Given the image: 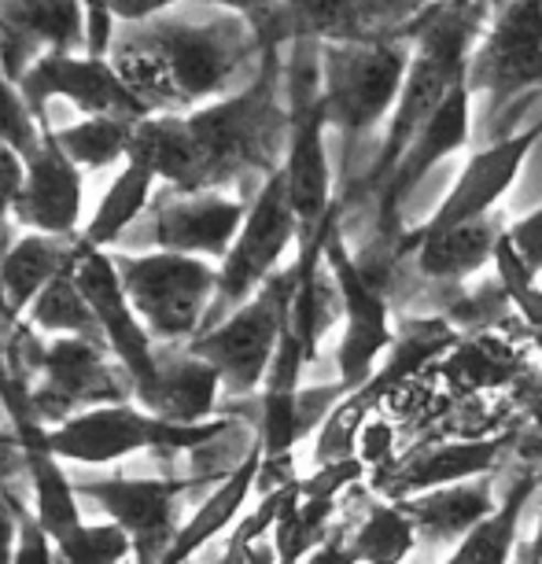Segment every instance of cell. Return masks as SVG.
Here are the masks:
<instances>
[{
	"label": "cell",
	"instance_id": "cell-1",
	"mask_svg": "<svg viewBox=\"0 0 542 564\" xmlns=\"http://www.w3.org/2000/svg\"><path fill=\"white\" fill-rule=\"evenodd\" d=\"M259 45V26L232 12L210 19L159 15L152 23L122 26L111 63L152 111L188 108L218 97Z\"/></svg>",
	"mask_w": 542,
	"mask_h": 564
},
{
	"label": "cell",
	"instance_id": "cell-2",
	"mask_svg": "<svg viewBox=\"0 0 542 564\" xmlns=\"http://www.w3.org/2000/svg\"><path fill=\"white\" fill-rule=\"evenodd\" d=\"M185 122L199 152L204 188H218L240 170H270L273 152L281 141L289 144L292 130V119L278 108V52L265 48L259 78L248 89L188 111Z\"/></svg>",
	"mask_w": 542,
	"mask_h": 564
},
{
	"label": "cell",
	"instance_id": "cell-3",
	"mask_svg": "<svg viewBox=\"0 0 542 564\" xmlns=\"http://www.w3.org/2000/svg\"><path fill=\"white\" fill-rule=\"evenodd\" d=\"M232 421H207V424H174L152 410H137L126 402L111 406H93L71 413L67 421L45 432L41 440H26V446H41L52 457L78 465H108L122 462L137 451H196L218 435L232 432Z\"/></svg>",
	"mask_w": 542,
	"mask_h": 564
},
{
	"label": "cell",
	"instance_id": "cell-4",
	"mask_svg": "<svg viewBox=\"0 0 542 564\" xmlns=\"http://www.w3.org/2000/svg\"><path fill=\"white\" fill-rule=\"evenodd\" d=\"M295 281H300L295 265L270 276L248 303L237 306L229 317H218L188 347L193 355L210 361L221 372V384L232 395H254V391H262L265 377H270L273 355L281 347V336L289 328Z\"/></svg>",
	"mask_w": 542,
	"mask_h": 564
},
{
	"label": "cell",
	"instance_id": "cell-5",
	"mask_svg": "<svg viewBox=\"0 0 542 564\" xmlns=\"http://www.w3.org/2000/svg\"><path fill=\"white\" fill-rule=\"evenodd\" d=\"M122 289L148 333L159 339H185L204 325L210 300H218V265L174 251L115 254Z\"/></svg>",
	"mask_w": 542,
	"mask_h": 564
},
{
	"label": "cell",
	"instance_id": "cell-6",
	"mask_svg": "<svg viewBox=\"0 0 542 564\" xmlns=\"http://www.w3.org/2000/svg\"><path fill=\"white\" fill-rule=\"evenodd\" d=\"M406 74L410 52L402 45H328L322 63V104L328 122L339 126L347 141L366 137L388 111H395Z\"/></svg>",
	"mask_w": 542,
	"mask_h": 564
},
{
	"label": "cell",
	"instance_id": "cell-7",
	"mask_svg": "<svg viewBox=\"0 0 542 564\" xmlns=\"http://www.w3.org/2000/svg\"><path fill=\"white\" fill-rule=\"evenodd\" d=\"M325 265L333 270L339 295H344V328H339L333 361L336 380L350 391L366 388L384 366L391 344H395V317H391V295L377 289L355 254L347 251L344 237L336 229V218L325 232Z\"/></svg>",
	"mask_w": 542,
	"mask_h": 564
},
{
	"label": "cell",
	"instance_id": "cell-8",
	"mask_svg": "<svg viewBox=\"0 0 542 564\" xmlns=\"http://www.w3.org/2000/svg\"><path fill=\"white\" fill-rule=\"evenodd\" d=\"M292 130L284 144V181H289V199L300 218V248L311 243L325 229L328 199H333V170H328V144H325V104L322 82H317V63L303 56L292 70Z\"/></svg>",
	"mask_w": 542,
	"mask_h": 564
},
{
	"label": "cell",
	"instance_id": "cell-9",
	"mask_svg": "<svg viewBox=\"0 0 542 564\" xmlns=\"http://www.w3.org/2000/svg\"><path fill=\"white\" fill-rule=\"evenodd\" d=\"M295 237H300V218H295V207L289 199L284 170L278 166L265 177L259 196L251 199L240 237L218 265V314L229 317L237 306L248 303L270 276H278L281 273L278 265Z\"/></svg>",
	"mask_w": 542,
	"mask_h": 564
},
{
	"label": "cell",
	"instance_id": "cell-10",
	"mask_svg": "<svg viewBox=\"0 0 542 564\" xmlns=\"http://www.w3.org/2000/svg\"><path fill=\"white\" fill-rule=\"evenodd\" d=\"M19 89L34 111V119L45 126V104L48 100H67L74 108L89 115H108V119L122 122H144L152 108L137 97L130 85L122 82V74L115 70L111 59L89 56V52H45L26 67L19 78Z\"/></svg>",
	"mask_w": 542,
	"mask_h": 564
},
{
	"label": "cell",
	"instance_id": "cell-11",
	"mask_svg": "<svg viewBox=\"0 0 542 564\" xmlns=\"http://www.w3.org/2000/svg\"><path fill=\"white\" fill-rule=\"evenodd\" d=\"M74 276H78V289L85 295V303H89L93 317H97L104 344L119 358L122 372L130 377L137 399H141L144 391L155 384L159 355L152 350V333H148V325L141 322V314L133 311L130 295L122 289L115 254L85 251L78 265H74Z\"/></svg>",
	"mask_w": 542,
	"mask_h": 564
},
{
	"label": "cell",
	"instance_id": "cell-12",
	"mask_svg": "<svg viewBox=\"0 0 542 564\" xmlns=\"http://www.w3.org/2000/svg\"><path fill=\"white\" fill-rule=\"evenodd\" d=\"M539 137H542V119L535 126H528L524 133L498 137L495 144H487L484 152H476L469 163H465L462 177L454 181V188L443 196V204L435 207V215L424 221L418 232H406V237L443 232V229L465 226V221L495 215L498 199L513 188L520 166H524V159L531 155V148H535Z\"/></svg>",
	"mask_w": 542,
	"mask_h": 564
},
{
	"label": "cell",
	"instance_id": "cell-13",
	"mask_svg": "<svg viewBox=\"0 0 542 564\" xmlns=\"http://www.w3.org/2000/svg\"><path fill=\"white\" fill-rule=\"evenodd\" d=\"M517 435H480V440H454L424 446L421 454L406 457L391 473L373 476V491L388 502H406L413 495H429L440 487H454L476 476H491L506 465Z\"/></svg>",
	"mask_w": 542,
	"mask_h": 564
},
{
	"label": "cell",
	"instance_id": "cell-14",
	"mask_svg": "<svg viewBox=\"0 0 542 564\" xmlns=\"http://www.w3.org/2000/svg\"><path fill=\"white\" fill-rule=\"evenodd\" d=\"M528 85H542V0H513L487 37L469 74V89H484L502 108Z\"/></svg>",
	"mask_w": 542,
	"mask_h": 564
},
{
	"label": "cell",
	"instance_id": "cell-15",
	"mask_svg": "<svg viewBox=\"0 0 542 564\" xmlns=\"http://www.w3.org/2000/svg\"><path fill=\"white\" fill-rule=\"evenodd\" d=\"M85 52L82 0H0V59L19 78L45 52Z\"/></svg>",
	"mask_w": 542,
	"mask_h": 564
},
{
	"label": "cell",
	"instance_id": "cell-16",
	"mask_svg": "<svg viewBox=\"0 0 542 564\" xmlns=\"http://www.w3.org/2000/svg\"><path fill=\"white\" fill-rule=\"evenodd\" d=\"M469 133H473V89H469V78H462L451 89V97L440 104V111L429 119V126L418 133V141L406 148V155L399 159L391 177L380 185V229H384V237H391V218H395V210L402 207V199H406L443 159L462 152Z\"/></svg>",
	"mask_w": 542,
	"mask_h": 564
},
{
	"label": "cell",
	"instance_id": "cell-17",
	"mask_svg": "<svg viewBox=\"0 0 542 564\" xmlns=\"http://www.w3.org/2000/svg\"><path fill=\"white\" fill-rule=\"evenodd\" d=\"M248 204L237 196H221L215 188L207 193H181L155 210V243L159 251L193 254V259H226L237 243Z\"/></svg>",
	"mask_w": 542,
	"mask_h": 564
},
{
	"label": "cell",
	"instance_id": "cell-18",
	"mask_svg": "<svg viewBox=\"0 0 542 564\" xmlns=\"http://www.w3.org/2000/svg\"><path fill=\"white\" fill-rule=\"evenodd\" d=\"M15 218L30 232L67 240L82 218V170L63 155L56 133L45 126L41 144L26 155V181L15 199Z\"/></svg>",
	"mask_w": 542,
	"mask_h": 564
},
{
	"label": "cell",
	"instance_id": "cell-19",
	"mask_svg": "<svg viewBox=\"0 0 542 564\" xmlns=\"http://www.w3.org/2000/svg\"><path fill=\"white\" fill-rule=\"evenodd\" d=\"M495 480H498V473L476 476V480L440 487V491L413 495L406 502H399L410 513L413 524H418L421 564H429V561L443 564L446 553L458 546L465 535H473V531L502 506V495H498Z\"/></svg>",
	"mask_w": 542,
	"mask_h": 564
},
{
	"label": "cell",
	"instance_id": "cell-20",
	"mask_svg": "<svg viewBox=\"0 0 542 564\" xmlns=\"http://www.w3.org/2000/svg\"><path fill=\"white\" fill-rule=\"evenodd\" d=\"M122 395L100 344L93 336H56L45 350V384L34 395L41 413H67L74 406H111Z\"/></svg>",
	"mask_w": 542,
	"mask_h": 564
},
{
	"label": "cell",
	"instance_id": "cell-21",
	"mask_svg": "<svg viewBox=\"0 0 542 564\" xmlns=\"http://www.w3.org/2000/svg\"><path fill=\"white\" fill-rule=\"evenodd\" d=\"M188 484L181 480H100L85 484L82 495H89L115 524L130 531L137 557L144 564H159L170 546V520L174 502Z\"/></svg>",
	"mask_w": 542,
	"mask_h": 564
},
{
	"label": "cell",
	"instance_id": "cell-22",
	"mask_svg": "<svg viewBox=\"0 0 542 564\" xmlns=\"http://www.w3.org/2000/svg\"><path fill=\"white\" fill-rule=\"evenodd\" d=\"M506 218L487 215L465 226L443 229V232H424V237H402L399 254L413 251V265L424 281L432 284H465L476 276L487 262H495L498 240L506 237Z\"/></svg>",
	"mask_w": 542,
	"mask_h": 564
},
{
	"label": "cell",
	"instance_id": "cell-23",
	"mask_svg": "<svg viewBox=\"0 0 542 564\" xmlns=\"http://www.w3.org/2000/svg\"><path fill=\"white\" fill-rule=\"evenodd\" d=\"M259 476H262V446H259V435H254V443L248 446V454L240 457V465H232L229 473L221 476V484L207 495V502L174 531V539H170V546L163 557H159V564H188L199 550L210 546L221 531L237 528V517H240V509L248 506L251 491L259 487Z\"/></svg>",
	"mask_w": 542,
	"mask_h": 564
},
{
	"label": "cell",
	"instance_id": "cell-24",
	"mask_svg": "<svg viewBox=\"0 0 542 564\" xmlns=\"http://www.w3.org/2000/svg\"><path fill=\"white\" fill-rule=\"evenodd\" d=\"M221 388H226L221 372L188 350V355L159 358L155 384L141 395V406L174 424H207Z\"/></svg>",
	"mask_w": 542,
	"mask_h": 564
},
{
	"label": "cell",
	"instance_id": "cell-25",
	"mask_svg": "<svg viewBox=\"0 0 542 564\" xmlns=\"http://www.w3.org/2000/svg\"><path fill=\"white\" fill-rule=\"evenodd\" d=\"M531 372L528 355L517 344H506L495 333H473L469 339H458L454 350L446 355L443 380L451 391H458L462 399L484 395L491 388L502 384H520Z\"/></svg>",
	"mask_w": 542,
	"mask_h": 564
},
{
	"label": "cell",
	"instance_id": "cell-26",
	"mask_svg": "<svg viewBox=\"0 0 542 564\" xmlns=\"http://www.w3.org/2000/svg\"><path fill=\"white\" fill-rule=\"evenodd\" d=\"M539 480H542V473L520 468L506 487L502 506H498L473 535H465L458 546L446 553L443 564H513L520 542H524L520 539V531H524V509L531 506V498L539 495Z\"/></svg>",
	"mask_w": 542,
	"mask_h": 564
},
{
	"label": "cell",
	"instance_id": "cell-27",
	"mask_svg": "<svg viewBox=\"0 0 542 564\" xmlns=\"http://www.w3.org/2000/svg\"><path fill=\"white\" fill-rule=\"evenodd\" d=\"M344 535L361 564H410L421 553L418 524L399 502H388L377 491L347 517Z\"/></svg>",
	"mask_w": 542,
	"mask_h": 564
},
{
	"label": "cell",
	"instance_id": "cell-28",
	"mask_svg": "<svg viewBox=\"0 0 542 564\" xmlns=\"http://www.w3.org/2000/svg\"><path fill=\"white\" fill-rule=\"evenodd\" d=\"M82 259L78 243L45 232H26L0 254V292L12 311H30V303L48 289L52 281Z\"/></svg>",
	"mask_w": 542,
	"mask_h": 564
},
{
	"label": "cell",
	"instance_id": "cell-29",
	"mask_svg": "<svg viewBox=\"0 0 542 564\" xmlns=\"http://www.w3.org/2000/svg\"><path fill=\"white\" fill-rule=\"evenodd\" d=\"M155 181L159 177L141 163V159H130V163H122L119 177L111 181V188L100 196L97 210H93L89 226H85L82 240H78V251L82 254L85 251H104L108 243L119 240L122 232L144 215L148 199H152Z\"/></svg>",
	"mask_w": 542,
	"mask_h": 564
},
{
	"label": "cell",
	"instance_id": "cell-30",
	"mask_svg": "<svg viewBox=\"0 0 542 564\" xmlns=\"http://www.w3.org/2000/svg\"><path fill=\"white\" fill-rule=\"evenodd\" d=\"M26 468H30V480H34V520L41 524V531L63 546L67 539H74L82 531V509H78V491L71 487V480L63 476L59 457H52L41 446H26Z\"/></svg>",
	"mask_w": 542,
	"mask_h": 564
},
{
	"label": "cell",
	"instance_id": "cell-31",
	"mask_svg": "<svg viewBox=\"0 0 542 564\" xmlns=\"http://www.w3.org/2000/svg\"><path fill=\"white\" fill-rule=\"evenodd\" d=\"M133 126L137 122L89 115V119L63 126V130H52V133H56V144L63 148V155L78 170H104L111 163H130Z\"/></svg>",
	"mask_w": 542,
	"mask_h": 564
},
{
	"label": "cell",
	"instance_id": "cell-32",
	"mask_svg": "<svg viewBox=\"0 0 542 564\" xmlns=\"http://www.w3.org/2000/svg\"><path fill=\"white\" fill-rule=\"evenodd\" d=\"M78 265V262H74ZM74 265L63 270L56 281L48 284L45 292L30 303V325H37L41 333L52 336H97V317H93L89 303L78 289V276H74Z\"/></svg>",
	"mask_w": 542,
	"mask_h": 564
},
{
	"label": "cell",
	"instance_id": "cell-33",
	"mask_svg": "<svg viewBox=\"0 0 542 564\" xmlns=\"http://www.w3.org/2000/svg\"><path fill=\"white\" fill-rule=\"evenodd\" d=\"M495 276L498 284H502L509 306H513V314L524 322L528 336L542 328V284H539V273L531 270L524 262V254L513 248V240H509V229L506 237L498 240V251H495Z\"/></svg>",
	"mask_w": 542,
	"mask_h": 564
},
{
	"label": "cell",
	"instance_id": "cell-34",
	"mask_svg": "<svg viewBox=\"0 0 542 564\" xmlns=\"http://www.w3.org/2000/svg\"><path fill=\"white\" fill-rule=\"evenodd\" d=\"M41 133H45V126L34 119L23 89H19L15 78L8 74L4 59H0V144L15 148V152L26 159L41 144Z\"/></svg>",
	"mask_w": 542,
	"mask_h": 564
},
{
	"label": "cell",
	"instance_id": "cell-35",
	"mask_svg": "<svg viewBox=\"0 0 542 564\" xmlns=\"http://www.w3.org/2000/svg\"><path fill=\"white\" fill-rule=\"evenodd\" d=\"M284 15L295 23V34H355L358 26V0H284Z\"/></svg>",
	"mask_w": 542,
	"mask_h": 564
},
{
	"label": "cell",
	"instance_id": "cell-36",
	"mask_svg": "<svg viewBox=\"0 0 542 564\" xmlns=\"http://www.w3.org/2000/svg\"><path fill=\"white\" fill-rule=\"evenodd\" d=\"M56 550L67 564H122L126 553H133V539L111 520V524H82L78 535Z\"/></svg>",
	"mask_w": 542,
	"mask_h": 564
},
{
	"label": "cell",
	"instance_id": "cell-37",
	"mask_svg": "<svg viewBox=\"0 0 542 564\" xmlns=\"http://www.w3.org/2000/svg\"><path fill=\"white\" fill-rule=\"evenodd\" d=\"M395 440H399L395 424H391V417H384V410H377L373 417L361 424L355 457L369 468V473H380L384 465H391V451H395Z\"/></svg>",
	"mask_w": 542,
	"mask_h": 564
},
{
	"label": "cell",
	"instance_id": "cell-38",
	"mask_svg": "<svg viewBox=\"0 0 542 564\" xmlns=\"http://www.w3.org/2000/svg\"><path fill=\"white\" fill-rule=\"evenodd\" d=\"M82 8H85V52L100 59H111L115 37H119L115 0H82Z\"/></svg>",
	"mask_w": 542,
	"mask_h": 564
},
{
	"label": "cell",
	"instance_id": "cell-39",
	"mask_svg": "<svg viewBox=\"0 0 542 564\" xmlns=\"http://www.w3.org/2000/svg\"><path fill=\"white\" fill-rule=\"evenodd\" d=\"M52 542L34 517H19V539H15V553H12V564H52Z\"/></svg>",
	"mask_w": 542,
	"mask_h": 564
},
{
	"label": "cell",
	"instance_id": "cell-40",
	"mask_svg": "<svg viewBox=\"0 0 542 564\" xmlns=\"http://www.w3.org/2000/svg\"><path fill=\"white\" fill-rule=\"evenodd\" d=\"M421 8L424 0H358V26H395Z\"/></svg>",
	"mask_w": 542,
	"mask_h": 564
},
{
	"label": "cell",
	"instance_id": "cell-41",
	"mask_svg": "<svg viewBox=\"0 0 542 564\" xmlns=\"http://www.w3.org/2000/svg\"><path fill=\"white\" fill-rule=\"evenodd\" d=\"M26 181V159L15 152V148L0 144V215L15 210V199L23 193Z\"/></svg>",
	"mask_w": 542,
	"mask_h": 564
},
{
	"label": "cell",
	"instance_id": "cell-42",
	"mask_svg": "<svg viewBox=\"0 0 542 564\" xmlns=\"http://www.w3.org/2000/svg\"><path fill=\"white\" fill-rule=\"evenodd\" d=\"M509 240H513V248L524 254V262L531 265L535 273H542V207L531 210L520 221L509 226Z\"/></svg>",
	"mask_w": 542,
	"mask_h": 564
},
{
	"label": "cell",
	"instance_id": "cell-43",
	"mask_svg": "<svg viewBox=\"0 0 542 564\" xmlns=\"http://www.w3.org/2000/svg\"><path fill=\"white\" fill-rule=\"evenodd\" d=\"M181 0H115V19H119V26H141L166 15Z\"/></svg>",
	"mask_w": 542,
	"mask_h": 564
},
{
	"label": "cell",
	"instance_id": "cell-44",
	"mask_svg": "<svg viewBox=\"0 0 542 564\" xmlns=\"http://www.w3.org/2000/svg\"><path fill=\"white\" fill-rule=\"evenodd\" d=\"M517 395H520V410H524V421L542 435V372L531 369L517 384Z\"/></svg>",
	"mask_w": 542,
	"mask_h": 564
},
{
	"label": "cell",
	"instance_id": "cell-45",
	"mask_svg": "<svg viewBox=\"0 0 542 564\" xmlns=\"http://www.w3.org/2000/svg\"><path fill=\"white\" fill-rule=\"evenodd\" d=\"M303 564H361V561L355 557V550H350L344 528H336L333 535H328L322 546H317Z\"/></svg>",
	"mask_w": 542,
	"mask_h": 564
},
{
	"label": "cell",
	"instance_id": "cell-46",
	"mask_svg": "<svg viewBox=\"0 0 542 564\" xmlns=\"http://www.w3.org/2000/svg\"><path fill=\"white\" fill-rule=\"evenodd\" d=\"M204 4H215V8H221V12L243 15L248 23L262 26L265 15L273 12V4H278V0H204Z\"/></svg>",
	"mask_w": 542,
	"mask_h": 564
},
{
	"label": "cell",
	"instance_id": "cell-47",
	"mask_svg": "<svg viewBox=\"0 0 542 564\" xmlns=\"http://www.w3.org/2000/svg\"><path fill=\"white\" fill-rule=\"evenodd\" d=\"M15 539H19V517L0 502V564H12Z\"/></svg>",
	"mask_w": 542,
	"mask_h": 564
},
{
	"label": "cell",
	"instance_id": "cell-48",
	"mask_svg": "<svg viewBox=\"0 0 542 564\" xmlns=\"http://www.w3.org/2000/svg\"><path fill=\"white\" fill-rule=\"evenodd\" d=\"M513 564H542L539 561V553L535 550H531V542L524 539V542H520V550H517V557H513Z\"/></svg>",
	"mask_w": 542,
	"mask_h": 564
},
{
	"label": "cell",
	"instance_id": "cell-49",
	"mask_svg": "<svg viewBox=\"0 0 542 564\" xmlns=\"http://www.w3.org/2000/svg\"><path fill=\"white\" fill-rule=\"evenodd\" d=\"M0 399L12 402V380H8V366H4V350H0Z\"/></svg>",
	"mask_w": 542,
	"mask_h": 564
},
{
	"label": "cell",
	"instance_id": "cell-50",
	"mask_svg": "<svg viewBox=\"0 0 542 564\" xmlns=\"http://www.w3.org/2000/svg\"><path fill=\"white\" fill-rule=\"evenodd\" d=\"M528 344H531V347H539V355H542V328H535V333L528 336Z\"/></svg>",
	"mask_w": 542,
	"mask_h": 564
},
{
	"label": "cell",
	"instance_id": "cell-51",
	"mask_svg": "<svg viewBox=\"0 0 542 564\" xmlns=\"http://www.w3.org/2000/svg\"><path fill=\"white\" fill-rule=\"evenodd\" d=\"M487 4H491V8H498V12H506V8L513 4V0H487Z\"/></svg>",
	"mask_w": 542,
	"mask_h": 564
}]
</instances>
